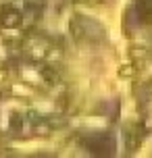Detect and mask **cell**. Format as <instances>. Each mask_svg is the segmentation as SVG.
<instances>
[{
  "mask_svg": "<svg viewBox=\"0 0 152 158\" xmlns=\"http://www.w3.org/2000/svg\"><path fill=\"white\" fill-rule=\"evenodd\" d=\"M0 23H2V27H17L21 23V15L13 8H4L0 13Z\"/></svg>",
  "mask_w": 152,
  "mask_h": 158,
  "instance_id": "1",
  "label": "cell"
}]
</instances>
